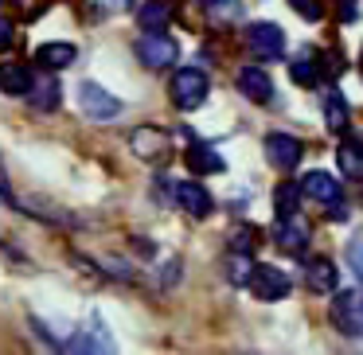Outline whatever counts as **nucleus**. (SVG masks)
I'll list each match as a JSON object with an SVG mask.
<instances>
[{"instance_id":"nucleus-13","label":"nucleus","mask_w":363,"mask_h":355,"mask_svg":"<svg viewBox=\"0 0 363 355\" xmlns=\"http://www.w3.org/2000/svg\"><path fill=\"white\" fill-rule=\"evenodd\" d=\"M324 125H328V133H347V125H352V110H347L344 94H340L336 86L324 90Z\"/></svg>"},{"instance_id":"nucleus-23","label":"nucleus","mask_w":363,"mask_h":355,"mask_svg":"<svg viewBox=\"0 0 363 355\" xmlns=\"http://www.w3.org/2000/svg\"><path fill=\"white\" fill-rule=\"evenodd\" d=\"M289 79L297 82V86H316V82H320V71H316V63L308 55H301L289 63Z\"/></svg>"},{"instance_id":"nucleus-25","label":"nucleus","mask_w":363,"mask_h":355,"mask_svg":"<svg viewBox=\"0 0 363 355\" xmlns=\"http://www.w3.org/2000/svg\"><path fill=\"white\" fill-rule=\"evenodd\" d=\"M254 246H258V230H254V227H246V222H242V227H235V230H230V250L250 254Z\"/></svg>"},{"instance_id":"nucleus-16","label":"nucleus","mask_w":363,"mask_h":355,"mask_svg":"<svg viewBox=\"0 0 363 355\" xmlns=\"http://www.w3.org/2000/svg\"><path fill=\"white\" fill-rule=\"evenodd\" d=\"M340 160V172L352 176V180H363V137H347L336 152Z\"/></svg>"},{"instance_id":"nucleus-17","label":"nucleus","mask_w":363,"mask_h":355,"mask_svg":"<svg viewBox=\"0 0 363 355\" xmlns=\"http://www.w3.org/2000/svg\"><path fill=\"white\" fill-rule=\"evenodd\" d=\"M168 20H172V9H168L164 0H145L141 9H137V24L145 32H164Z\"/></svg>"},{"instance_id":"nucleus-19","label":"nucleus","mask_w":363,"mask_h":355,"mask_svg":"<svg viewBox=\"0 0 363 355\" xmlns=\"http://www.w3.org/2000/svg\"><path fill=\"white\" fill-rule=\"evenodd\" d=\"M188 168L196 176H215V172H223V157L211 149V145H191L188 149Z\"/></svg>"},{"instance_id":"nucleus-11","label":"nucleus","mask_w":363,"mask_h":355,"mask_svg":"<svg viewBox=\"0 0 363 355\" xmlns=\"http://www.w3.org/2000/svg\"><path fill=\"white\" fill-rule=\"evenodd\" d=\"M67 351H113L110 344V332L102 328V320L98 316H90V324L82 332H74L71 339H67Z\"/></svg>"},{"instance_id":"nucleus-26","label":"nucleus","mask_w":363,"mask_h":355,"mask_svg":"<svg viewBox=\"0 0 363 355\" xmlns=\"http://www.w3.org/2000/svg\"><path fill=\"white\" fill-rule=\"evenodd\" d=\"M347 261H352L355 277H359V285H363V230H355V238L347 242Z\"/></svg>"},{"instance_id":"nucleus-29","label":"nucleus","mask_w":363,"mask_h":355,"mask_svg":"<svg viewBox=\"0 0 363 355\" xmlns=\"http://www.w3.org/2000/svg\"><path fill=\"white\" fill-rule=\"evenodd\" d=\"M12 47V20L0 16V51H9Z\"/></svg>"},{"instance_id":"nucleus-31","label":"nucleus","mask_w":363,"mask_h":355,"mask_svg":"<svg viewBox=\"0 0 363 355\" xmlns=\"http://www.w3.org/2000/svg\"><path fill=\"white\" fill-rule=\"evenodd\" d=\"M0 203H4V207H16V199H12V191H4V188H0Z\"/></svg>"},{"instance_id":"nucleus-8","label":"nucleus","mask_w":363,"mask_h":355,"mask_svg":"<svg viewBox=\"0 0 363 355\" xmlns=\"http://www.w3.org/2000/svg\"><path fill=\"white\" fill-rule=\"evenodd\" d=\"M79 102H82V110H86L94 121H106V118H118V113H121V102L113 94H106L98 82H82V86H79Z\"/></svg>"},{"instance_id":"nucleus-22","label":"nucleus","mask_w":363,"mask_h":355,"mask_svg":"<svg viewBox=\"0 0 363 355\" xmlns=\"http://www.w3.org/2000/svg\"><path fill=\"white\" fill-rule=\"evenodd\" d=\"M227 277H230V285H250V277H254V261H250V254L230 250V258H227Z\"/></svg>"},{"instance_id":"nucleus-15","label":"nucleus","mask_w":363,"mask_h":355,"mask_svg":"<svg viewBox=\"0 0 363 355\" xmlns=\"http://www.w3.org/2000/svg\"><path fill=\"white\" fill-rule=\"evenodd\" d=\"M32 86H35V79H32V71H28V67H16V63L0 67V90H4V94L24 98V94H32Z\"/></svg>"},{"instance_id":"nucleus-7","label":"nucleus","mask_w":363,"mask_h":355,"mask_svg":"<svg viewBox=\"0 0 363 355\" xmlns=\"http://www.w3.org/2000/svg\"><path fill=\"white\" fill-rule=\"evenodd\" d=\"M301 141L297 137H289V133H269L266 137V157H269V164L277 168V172H293V168L301 164Z\"/></svg>"},{"instance_id":"nucleus-10","label":"nucleus","mask_w":363,"mask_h":355,"mask_svg":"<svg viewBox=\"0 0 363 355\" xmlns=\"http://www.w3.org/2000/svg\"><path fill=\"white\" fill-rule=\"evenodd\" d=\"M172 196H176V203L184 207V211L191 215V219H207V215L215 211V199H211V191L207 188H199V184H172Z\"/></svg>"},{"instance_id":"nucleus-18","label":"nucleus","mask_w":363,"mask_h":355,"mask_svg":"<svg viewBox=\"0 0 363 355\" xmlns=\"http://www.w3.org/2000/svg\"><path fill=\"white\" fill-rule=\"evenodd\" d=\"M164 145H168V137L152 125H145L133 133V149H137V157H145V160H160L164 157Z\"/></svg>"},{"instance_id":"nucleus-4","label":"nucleus","mask_w":363,"mask_h":355,"mask_svg":"<svg viewBox=\"0 0 363 355\" xmlns=\"http://www.w3.org/2000/svg\"><path fill=\"white\" fill-rule=\"evenodd\" d=\"M137 55H141V63L149 67V71H164V67L176 63V43L160 32H145L141 40H137Z\"/></svg>"},{"instance_id":"nucleus-33","label":"nucleus","mask_w":363,"mask_h":355,"mask_svg":"<svg viewBox=\"0 0 363 355\" xmlns=\"http://www.w3.org/2000/svg\"><path fill=\"white\" fill-rule=\"evenodd\" d=\"M0 4H4V0H0Z\"/></svg>"},{"instance_id":"nucleus-3","label":"nucleus","mask_w":363,"mask_h":355,"mask_svg":"<svg viewBox=\"0 0 363 355\" xmlns=\"http://www.w3.org/2000/svg\"><path fill=\"white\" fill-rule=\"evenodd\" d=\"M246 47L254 59H281L285 55V32L277 24H250L246 28Z\"/></svg>"},{"instance_id":"nucleus-12","label":"nucleus","mask_w":363,"mask_h":355,"mask_svg":"<svg viewBox=\"0 0 363 355\" xmlns=\"http://www.w3.org/2000/svg\"><path fill=\"white\" fill-rule=\"evenodd\" d=\"M238 90H242L250 102H274V82H269V74L262 71V67H242L238 71Z\"/></svg>"},{"instance_id":"nucleus-34","label":"nucleus","mask_w":363,"mask_h":355,"mask_svg":"<svg viewBox=\"0 0 363 355\" xmlns=\"http://www.w3.org/2000/svg\"><path fill=\"white\" fill-rule=\"evenodd\" d=\"M211 4H215V0H211Z\"/></svg>"},{"instance_id":"nucleus-9","label":"nucleus","mask_w":363,"mask_h":355,"mask_svg":"<svg viewBox=\"0 0 363 355\" xmlns=\"http://www.w3.org/2000/svg\"><path fill=\"white\" fill-rule=\"evenodd\" d=\"M274 238L281 246V254H305L308 250V222L301 215H281Z\"/></svg>"},{"instance_id":"nucleus-5","label":"nucleus","mask_w":363,"mask_h":355,"mask_svg":"<svg viewBox=\"0 0 363 355\" xmlns=\"http://www.w3.org/2000/svg\"><path fill=\"white\" fill-rule=\"evenodd\" d=\"M250 289H254V297H258V300H281V297H289L293 281H289V274L277 269V266H254Z\"/></svg>"},{"instance_id":"nucleus-6","label":"nucleus","mask_w":363,"mask_h":355,"mask_svg":"<svg viewBox=\"0 0 363 355\" xmlns=\"http://www.w3.org/2000/svg\"><path fill=\"white\" fill-rule=\"evenodd\" d=\"M301 188H305L308 199H316L320 207H336L344 203V188H340V180L332 172H324V168H316V172H308L305 180H301Z\"/></svg>"},{"instance_id":"nucleus-24","label":"nucleus","mask_w":363,"mask_h":355,"mask_svg":"<svg viewBox=\"0 0 363 355\" xmlns=\"http://www.w3.org/2000/svg\"><path fill=\"white\" fill-rule=\"evenodd\" d=\"M32 102L40 106V110H55L59 106V82H40V86H32Z\"/></svg>"},{"instance_id":"nucleus-32","label":"nucleus","mask_w":363,"mask_h":355,"mask_svg":"<svg viewBox=\"0 0 363 355\" xmlns=\"http://www.w3.org/2000/svg\"><path fill=\"white\" fill-rule=\"evenodd\" d=\"M359 71H363V55H359Z\"/></svg>"},{"instance_id":"nucleus-27","label":"nucleus","mask_w":363,"mask_h":355,"mask_svg":"<svg viewBox=\"0 0 363 355\" xmlns=\"http://www.w3.org/2000/svg\"><path fill=\"white\" fill-rule=\"evenodd\" d=\"M289 4H293V12H297V16H305V20H320L324 16L320 0H289Z\"/></svg>"},{"instance_id":"nucleus-14","label":"nucleus","mask_w":363,"mask_h":355,"mask_svg":"<svg viewBox=\"0 0 363 355\" xmlns=\"http://www.w3.org/2000/svg\"><path fill=\"white\" fill-rule=\"evenodd\" d=\"M74 59H79V47H74V43H43V47L35 51V63H40L43 71H67Z\"/></svg>"},{"instance_id":"nucleus-30","label":"nucleus","mask_w":363,"mask_h":355,"mask_svg":"<svg viewBox=\"0 0 363 355\" xmlns=\"http://www.w3.org/2000/svg\"><path fill=\"white\" fill-rule=\"evenodd\" d=\"M106 4H110V9H113V12H125V9H129V4H133V0H106Z\"/></svg>"},{"instance_id":"nucleus-21","label":"nucleus","mask_w":363,"mask_h":355,"mask_svg":"<svg viewBox=\"0 0 363 355\" xmlns=\"http://www.w3.org/2000/svg\"><path fill=\"white\" fill-rule=\"evenodd\" d=\"M301 196H305V188H301V184H277V191H274V211H277V219H281V215H297Z\"/></svg>"},{"instance_id":"nucleus-1","label":"nucleus","mask_w":363,"mask_h":355,"mask_svg":"<svg viewBox=\"0 0 363 355\" xmlns=\"http://www.w3.org/2000/svg\"><path fill=\"white\" fill-rule=\"evenodd\" d=\"M328 320L352 339L363 336V289L336 293V297H332V308H328Z\"/></svg>"},{"instance_id":"nucleus-2","label":"nucleus","mask_w":363,"mask_h":355,"mask_svg":"<svg viewBox=\"0 0 363 355\" xmlns=\"http://www.w3.org/2000/svg\"><path fill=\"white\" fill-rule=\"evenodd\" d=\"M207 90H211V82L199 67H184V71L172 74V102L180 110H199L207 102Z\"/></svg>"},{"instance_id":"nucleus-20","label":"nucleus","mask_w":363,"mask_h":355,"mask_svg":"<svg viewBox=\"0 0 363 355\" xmlns=\"http://www.w3.org/2000/svg\"><path fill=\"white\" fill-rule=\"evenodd\" d=\"M305 281H308V289H313V293H332V289H336V266L324 261V258L308 261V266H305Z\"/></svg>"},{"instance_id":"nucleus-28","label":"nucleus","mask_w":363,"mask_h":355,"mask_svg":"<svg viewBox=\"0 0 363 355\" xmlns=\"http://www.w3.org/2000/svg\"><path fill=\"white\" fill-rule=\"evenodd\" d=\"M355 16H359V0H340V20H344V24H352Z\"/></svg>"}]
</instances>
